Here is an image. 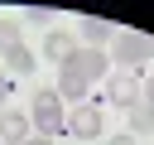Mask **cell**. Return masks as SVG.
Wrapping results in <instances>:
<instances>
[{
  "label": "cell",
  "mask_w": 154,
  "mask_h": 145,
  "mask_svg": "<svg viewBox=\"0 0 154 145\" xmlns=\"http://www.w3.org/2000/svg\"><path fill=\"white\" fill-rule=\"evenodd\" d=\"M29 126H38V135H43V140H53V135H63V130H67V106H63L58 87H38V92H34Z\"/></svg>",
  "instance_id": "cell-1"
},
{
  "label": "cell",
  "mask_w": 154,
  "mask_h": 145,
  "mask_svg": "<svg viewBox=\"0 0 154 145\" xmlns=\"http://www.w3.org/2000/svg\"><path fill=\"white\" fill-rule=\"evenodd\" d=\"M111 48H116V63H120V68H144V63L154 58V39H149V34H135V29L116 34Z\"/></svg>",
  "instance_id": "cell-2"
},
{
  "label": "cell",
  "mask_w": 154,
  "mask_h": 145,
  "mask_svg": "<svg viewBox=\"0 0 154 145\" xmlns=\"http://www.w3.org/2000/svg\"><path fill=\"white\" fill-rule=\"evenodd\" d=\"M101 126H106V111H101V102H91V97L67 111V135H77V140H96Z\"/></svg>",
  "instance_id": "cell-3"
},
{
  "label": "cell",
  "mask_w": 154,
  "mask_h": 145,
  "mask_svg": "<svg viewBox=\"0 0 154 145\" xmlns=\"http://www.w3.org/2000/svg\"><path fill=\"white\" fill-rule=\"evenodd\" d=\"M106 102L120 106V111H130V106L144 102V82H140L135 72H111V77H106Z\"/></svg>",
  "instance_id": "cell-4"
},
{
  "label": "cell",
  "mask_w": 154,
  "mask_h": 145,
  "mask_svg": "<svg viewBox=\"0 0 154 145\" xmlns=\"http://www.w3.org/2000/svg\"><path fill=\"white\" fill-rule=\"evenodd\" d=\"M87 92H91V77L82 72V58H72V63H63L58 68V97H63V106L72 102H87Z\"/></svg>",
  "instance_id": "cell-5"
},
{
  "label": "cell",
  "mask_w": 154,
  "mask_h": 145,
  "mask_svg": "<svg viewBox=\"0 0 154 145\" xmlns=\"http://www.w3.org/2000/svg\"><path fill=\"white\" fill-rule=\"evenodd\" d=\"M38 53H43L48 63H58V68H63V63H72V58H77L82 48H77V34H67V29H48V34H43V48H38Z\"/></svg>",
  "instance_id": "cell-6"
},
{
  "label": "cell",
  "mask_w": 154,
  "mask_h": 145,
  "mask_svg": "<svg viewBox=\"0 0 154 145\" xmlns=\"http://www.w3.org/2000/svg\"><path fill=\"white\" fill-rule=\"evenodd\" d=\"M29 135H34L29 116H19V111H0V145H29Z\"/></svg>",
  "instance_id": "cell-7"
},
{
  "label": "cell",
  "mask_w": 154,
  "mask_h": 145,
  "mask_svg": "<svg viewBox=\"0 0 154 145\" xmlns=\"http://www.w3.org/2000/svg\"><path fill=\"white\" fill-rule=\"evenodd\" d=\"M0 58H5V72H14V77L34 72V63H38V58L24 48V39H19V44H5V48H0Z\"/></svg>",
  "instance_id": "cell-8"
},
{
  "label": "cell",
  "mask_w": 154,
  "mask_h": 145,
  "mask_svg": "<svg viewBox=\"0 0 154 145\" xmlns=\"http://www.w3.org/2000/svg\"><path fill=\"white\" fill-rule=\"evenodd\" d=\"M77 58H82V72H87L91 82H101V77H111V53H106V48H82Z\"/></svg>",
  "instance_id": "cell-9"
},
{
  "label": "cell",
  "mask_w": 154,
  "mask_h": 145,
  "mask_svg": "<svg viewBox=\"0 0 154 145\" xmlns=\"http://www.w3.org/2000/svg\"><path fill=\"white\" fill-rule=\"evenodd\" d=\"M130 135L140 140V135H154V106H130Z\"/></svg>",
  "instance_id": "cell-10"
},
{
  "label": "cell",
  "mask_w": 154,
  "mask_h": 145,
  "mask_svg": "<svg viewBox=\"0 0 154 145\" xmlns=\"http://www.w3.org/2000/svg\"><path fill=\"white\" fill-rule=\"evenodd\" d=\"M82 34H87L91 44H111V39H116V24H106V19L91 14V19H82Z\"/></svg>",
  "instance_id": "cell-11"
},
{
  "label": "cell",
  "mask_w": 154,
  "mask_h": 145,
  "mask_svg": "<svg viewBox=\"0 0 154 145\" xmlns=\"http://www.w3.org/2000/svg\"><path fill=\"white\" fill-rule=\"evenodd\" d=\"M5 44H19V24L14 19H0V48Z\"/></svg>",
  "instance_id": "cell-12"
},
{
  "label": "cell",
  "mask_w": 154,
  "mask_h": 145,
  "mask_svg": "<svg viewBox=\"0 0 154 145\" xmlns=\"http://www.w3.org/2000/svg\"><path fill=\"white\" fill-rule=\"evenodd\" d=\"M144 106H154V77H144Z\"/></svg>",
  "instance_id": "cell-13"
},
{
  "label": "cell",
  "mask_w": 154,
  "mask_h": 145,
  "mask_svg": "<svg viewBox=\"0 0 154 145\" xmlns=\"http://www.w3.org/2000/svg\"><path fill=\"white\" fill-rule=\"evenodd\" d=\"M111 145H140V140H135V135H130V130H125V135H116V140H111Z\"/></svg>",
  "instance_id": "cell-14"
},
{
  "label": "cell",
  "mask_w": 154,
  "mask_h": 145,
  "mask_svg": "<svg viewBox=\"0 0 154 145\" xmlns=\"http://www.w3.org/2000/svg\"><path fill=\"white\" fill-rule=\"evenodd\" d=\"M10 97V72H0V102Z\"/></svg>",
  "instance_id": "cell-15"
},
{
  "label": "cell",
  "mask_w": 154,
  "mask_h": 145,
  "mask_svg": "<svg viewBox=\"0 0 154 145\" xmlns=\"http://www.w3.org/2000/svg\"><path fill=\"white\" fill-rule=\"evenodd\" d=\"M29 145H53V140H43V135H29Z\"/></svg>",
  "instance_id": "cell-16"
}]
</instances>
